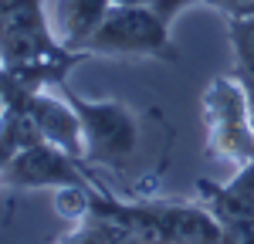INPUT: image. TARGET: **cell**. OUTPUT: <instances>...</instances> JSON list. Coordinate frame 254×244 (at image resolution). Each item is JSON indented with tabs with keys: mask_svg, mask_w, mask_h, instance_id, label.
<instances>
[{
	"mask_svg": "<svg viewBox=\"0 0 254 244\" xmlns=\"http://www.w3.org/2000/svg\"><path fill=\"white\" fill-rule=\"evenodd\" d=\"M92 58H159V61H176L170 24L159 17L149 3H116L109 17L102 20L95 38L88 41Z\"/></svg>",
	"mask_w": 254,
	"mask_h": 244,
	"instance_id": "4",
	"label": "cell"
},
{
	"mask_svg": "<svg viewBox=\"0 0 254 244\" xmlns=\"http://www.w3.org/2000/svg\"><path fill=\"white\" fill-rule=\"evenodd\" d=\"M193 3H207V7H214V0H149V7H153L166 24H173L183 10H187V7H193Z\"/></svg>",
	"mask_w": 254,
	"mask_h": 244,
	"instance_id": "13",
	"label": "cell"
},
{
	"mask_svg": "<svg viewBox=\"0 0 254 244\" xmlns=\"http://www.w3.org/2000/svg\"><path fill=\"white\" fill-rule=\"evenodd\" d=\"M227 38H231V51H234V75L251 102L254 116V14H227Z\"/></svg>",
	"mask_w": 254,
	"mask_h": 244,
	"instance_id": "10",
	"label": "cell"
},
{
	"mask_svg": "<svg viewBox=\"0 0 254 244\" xmlns=\"http://www.w3.org/2000/svg\"><path fill=\"white\" fill-rule=\"evenodd\" d=\"M7 99H10V78H7V71L0 64V112L7 109Z\"/></svg>",
	"mask_w": 254,
	"mask_h": 244,
	"instance_id": "14",
	"label": "cell"
},
{
	"mask_svg": "<svg viewBox=\"0 0 254 244\" xmlns=\"http://www.w3.org/2000/svg\"><path fill=\"white\" fill-rule=\"evenodd\" d=\"M92 207H95L92 183H71V186H58L55 190V210H58V217H64V221H71V224L85 221L92 214Z\"/></svg>",
	"mask_w": 254,
	"mask_h": 244,
	"instance_id": "11",
	"label": "cell"
},
{
	"mask_svg": "<svg viewBox=\"0 0 254 244\" xmlns=\"http://www.w3.org/2000/svg\"><path fill=\"white\" fill-rule=\"evenodd\" d=\"M17 99L31 122L38 125V136L44 142H55L58 149L71 153L75 160L85 163V129H81V119L75 112V105L61 95L58 88H44V92H34V95H10Z\"/></svg>",
	"mask_w": 254,
	"mask_h": 244,
	"instance_id": "6",
	"label": "cell"
},
{
	"mask_svg": "<svg viewBox=\"0 0 254 244\" xmlns=\"http://www.w3.org/2000/svg\"><path fill=\"white\" fill-rule=\"evenodd\" d=\"M220 244H254V214L220 221Z\"/></svg>",
	"mask_w": 254,
	"mask_h": 244,
	"instance_id": "12",
	"label": "cell"
},
{
	"mask_svg": "<svg viewBox=\"0 0 254 244\" xmlns=\"http://www.w3.org/2000/svg\"><path fill=\"white\" fill-rule=\"evenodd\" d=\"M95 207H105L136 224L156 244H220V221L200 200H116L95 193Z\"/></svg>",
	"mask_w": 254,
	"mask_h": 244,
	"instance_id": "1",
	"label": "cell"
},
{
	"mask_svg": "<svg viewBox=\"0 0 254 244\" xmlns=\"http://www.w3.org/2000/svg\"><path fill=\"white\" fill-rule=\"evenodd\" d=\"M38 139V125L31 122L27 109L17 99H7V109L0 112V183H3V173L10 170V163L20 156V149H27Z\"/></svg>",
	"mask_w": 254,
	"mask_h": 244,
	"instance_id": "9",
	"label": "cell"
},
{
	"mask_svg": "<svg viewBox=\"0 0 254 244\" xmlns=\"http://www.w3.org/2000/svg\"><path fill=\"white\" fill-rule=\"evenodd\" d=\"M58 244H156V241L146 238L126 217H119L105 207H92V214L75 224Z\"/></svg>",
	"mask_w": 254,
	"mask_h": 244,
	"instance_id": "8",
	"label": "cell"
},
{
	"mask_svg": "<svg viewBox=\"0 0 254 244\" xmlns=\"http://www.w3.org/2000/svg\"><path fill=\"white\" fill-rule=\"evenodd\" d=\"M109 10L112 0H48V24L61 44L88 51V41L95 38Z\"/></svg>",
	"mask_w": 254,
	"mask_h": 244,
	"instance_id": "7",
	"label": "cell"
},
{
	"mask_svg": "<svg viewBox=\"0 0 254 244\" xmlns=\"http://www.w3.org/2000/svg\"><path fill=\"white\" fill-rule=\"evenodd\" d=\"M71 183H88L85 163L44 139L20 149V156L3 173V186H10V190H58Z\"/></svg>",
	"mask_w": 254,
	"mask_h": 244,
	"instance_id": "5",
	"label": "cell"
},
{
	"mask_svg": "<svg viewBox=\"0 0 254 244\" xmlns=\"http://www.w3.org/2000/svg\"><path fill=\"white\" fill-rule=\"evenodd\" d=\"M7 10H10V0H0V27H3V17H7Z\"/></svg>",
	"mask_w": 254,
	"mask_h": 244,
	"instance_id": "15",
	"label": "cell"
},
{
	"mask_svg": "<svg viewBox=\"0 0 254 244\" xmlns=\"http://www.w3.org/2000/svg\"><path fill=\"white\" fill-rule=\"evenodd\" d=\"M207 153L227 160L234 170L254 163V116L244 85L234 75H217L203 92Z\"/></svg>",
	"mask_w": 254,
	"mask_h": 244,
	"instance_id": "2",
	"label": "cell"
},
{
	"mask_svg": "<svg viewBox=\"0 0 254 244\" xmlns=\"http://www.w3.org/2000/svg\"><path fill=\"white\" fill-rule=\"evenodd\" d=\"M58 92L75 105L85 129V166H109L122 170L132 160L139 142V122L132 109L119 99H85L68 88V81L58 85Z\"/></svg>",
	"mask_w": 254,
	"mask_h": 244,
	"instance_id": "3",
	"label": "cell"
},
{
	"mask_svg": "<svg viewBox=\"0 0 254 244\" xmlns=\"http://www.w3.org/2000/svg\"><path fill=\"white\" fill-rule=\"evenodd\" d=\"M116 3H149V0H112V7Z\"/></svg>",
	"mask_w": 254,
	"mask_h": 244,
	"instance_id": "16",
	"label": "cell"
}]
</instances>
